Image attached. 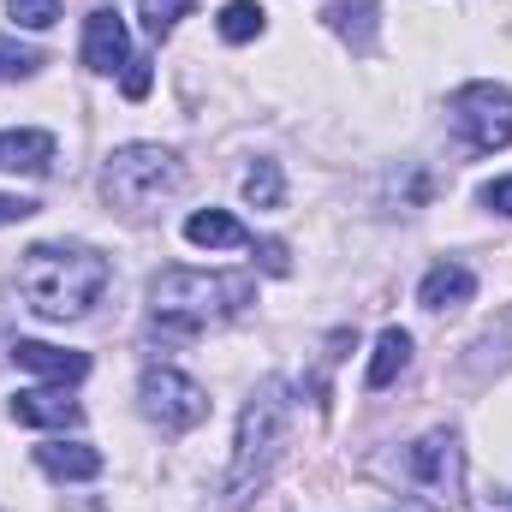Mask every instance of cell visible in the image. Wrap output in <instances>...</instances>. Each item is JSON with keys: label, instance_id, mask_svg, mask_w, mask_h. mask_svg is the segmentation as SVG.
<instances>
[{"label": "cell", "instance_id": "cell-26", "mask_svg": "<svg viewBox=\"0 0 512 512\" xmlns=\"http://www.w3.org/2000/svg\"><path fill=\"white\" fill-rule=\"evenodd\" d=\"M501 507H512V489H507V495H501Z\"/></svg>", "mask_w": 512, "mask_h": 512}, {"label": "cell", "instance_id": "cell-25", "mask_svg": "<svg viewBox=\"0 0 512 512\" xmlns=\"http://www.w3.org/2000/svg\"><path fill=\"white\" fill-rule=\"evenodd\" d=\"M36 215V203L30 197H0V227H12V221H30Z\"/></svg>", "mask_w": 512, "mask_h": 512}, {"label": "cell", "instance_id": "cell-1", "mask_svg": "<svg viewBox=\"0 0 512 512\" xmlns=\"http://www.w3.org/2000/svg\"><path fill=\"white\" fill-rule=\"evenodd\" d=\"M108 280H114L108 256L90 245H30L18 262V292L48 322H78L108 292Z\"/></svg>", "mask_w": 512, "mask_h": 512}, {"label": "cell", "instance_id": "cell-6", "mask_svg": "<svg viewBox=\"0 0 512 512\" xmlns=\"http://www.w3.org/2000/svg\"><path fill=\"white\" fill-rule=\"evenodd\" d=\"M405 477H411L423 495H435V501H459V489H465L459 435H453V429H435V435H423L417 447H405Z\"/></svg>", "mask_w": 512, "mask_h": 512}, {"label": "cell", "instance_id": "cell-3", "mask_svg": "<svg viewBox=\"0 0 512 512\" xmlns=\"http://www.w3.org/2000/svg\"><path fill=\"white\" fill-rule=\"evenodd\" d=\"M251 304V280L245 274H203V268H167L149 286V310L155 328L167 334H197L209 322H227Z\"/></svg>", "mask_w": 512, "mask_h": 512}, {"label": "cell", "instance_id": "cell-16", "mask_svg": "<svg viewBox=\"0 0 512 512\" xmlns=\"http://www.w3.org/2000/svg\"><path fill=\"white\" fill-rule=\"evenodd\" d=\"M405 364H411V334L405 328H382V340H376V358H370V376L364 382L376 387H393L399 376H405Z\"/></svg>", "mask_w": 512, "mask_h": 512}, {"label": "cell", "instance_id": "cell-8", "mask_svg": "<svg viewBox=\"0 0 512 512\" xmlns=\"http://www.w3.org/2000/svg\"><path fill=\"white\" fill-rule=\"evenodd\" d=\"M131 54H126V18L114 12V6H96L90 18H84V66L90 72H120Z\"/></svg>", "mask_w": 512, "mask_h": 512}, {"label": "cell", "instance_id": "cell-13", "mask_svg": "<svg viewBox=\"0 0 512 512\" xmlns=\"http://www.w3.org/2000/svg\"><path fill=\"white\" fill-rule=\"evenodd\" d=\"M54 167V137L48 131H0V173H48Z\"/></svg>", "mask_w": 512, "mask_h": 512}, {"label": "cell", "instance_id": "cell-11", "mask_svg": "<svg viewBox=\"0 0 512 512\" xmlns=\"http://www.w3.org/2000/svg\"><path fill=\"white\" fill-rule=\"evenodd\" d=\"M36 465L54 483H90V477H102V453L90 441H42L36 447Z\"/></svg>", "mask_w": 512, "mask_h": 512}, {"label": "cell", "instance_id": "cell-17", "mask_svg": "<svg viewBox=\"0 0 512 512\" xmlns=\"http://www.w3.org/2000/svg\"><path fill=\"white\" fill-rule=\"evenodd\" d=\"M245 203H251V209H280V203H286L280 161H251V173H245Z\"/></svg>", "mask_w": 512, "mask_h": 512}, {"label": "cell", "instance_id": "cell-4", "mask_svg": "<svg viewBox=\"0 0 512 512\" xmlns=\"http://www.w3.org/2000/svg\"><path fill=\"white\" fill-rule=\"evenodd\" d=\"M179 179H185V167H179V155L161 149V143H126V149H114L108 167H102V191H108V203H120V209H149V203H161L167 191H179Z\"/></svg>", "mask_w": 512, "mask_h": 512}, {"label": "cell", "instance_id": "cell-5", "mask_svg": "<svg viewBox=\"0 0 512 512\" xmlns=\"http://www.w3.org/2000/svg\"><path fill=\"white\" fill-rule=\"evenodd\" d=\"M447 114H453V131L465 137L471 155H495V149L512 143V90L507 84H465V90H453Z\"/></svg>", "mask_w": 512, "mask_h": 512}, {"label": "cell", "instance_id": "cell-9", "mask_svg": "<svg viewBox=\"0 0 512 512\" xmlns=\"http://www.w3.org/2000/svg\"><path fill=\"white\" fill-rule=\"evenodd\" d=\"M12 364L30 370V376H48L60 387L90 376V352H66V346H48V340H12Z\"/></svg>", "mask_w": 512, "mask_h": 512}, {"label": "cell", "instance_id": "cell-23", "mask_svg": "<svg viewBox=\"0 0 512 512\" xmlns=\"http://www.w3.org/2000/svg\"><path fill=\"white\" fill-rule=\"evenodd\" d=\"M256 256H262V268H268V274H292V256H286V245H280V239H262V245H256Z\"/></svg>", "mask_w": 512, "mask_h": 512}, {"label": "cell", "instance_id": "cell-10", "mask_svg": "<svg viewBox=\"0 0 512 512\" xmlns=\"http://www.w3.org/2000/svg\"><path fill=\"white\" fill-rule=\"evenodd\" d=\"M477 298V274L465 268V262H435L429 274H423V286H417V304L423 310H459V304H471Z\"/></svg>", "mask_w": 512, "mask_h": 512}, {"label": "cell", "instance_id": "cell-18", "mask_svg": "<svg viewBox=\"0 0 512 512\" xmlns=\"http://www.w3.org/2000/svg\"><path fill=\"white\" fill-rule=\"evenodd\" d=\"M215 30H221V42H256L262 36V6L256 0H227Z\"/></svg>", "mask_w": 512, "mask_h": 512}, {"label": "cell", "instance_id": "cell-20", "mask_svg": "<svg viewBox=\"0 0 512 512\" xmlns=\"http://www.w3.org/2000/svg\"><path fill=\"white\" fill-rule=\"evenodd\" d=\"M191 12V0H137V18L149 36H173V24Z\"/></svg>", "mask_w": 512, "mask_h": 512}, {"label": "cell", "instance_id": "cell-2", "mask_svg": "<svg viewBox=\"0 0 512 512\" xmlns=\"http://www.w3.org/2000/svg\"><path fill=\"white\" fill-rule=\"evenodd\" d=\"M286 429H292V387L280 382V376H268V382L245 399V411H239L233 471H227V483H221L227 507H239L245 495H256V489L268 483V471H274V459H280V447H286Z\"/></svg>", "mask_w": 512, "mask_h": 512}, {"label": "cell", "instance_id": "cell-7", "mask_svg": "<svg viewBox=\"0 0 512 512\" xmlns=\"http://www.w3.org/2000/svg\"><path fill=\"white\" fill-rule=\"evenodd\" d=\"M137 399H143V411L161 423V429H197L203 417H209V393L191 382V376H179V370H143V387H137Z\"/></svg>", "mask_w": 512, "mask_h": 512}, {"label": "cell", "instance_id": "cell-12", "mask_svg": "<svg viewBox=\"0 0 512 512\" xmlns=\"http://www.w3.org/2000/svg\"><path fill=\"white\" fill-rule=\"evenodd\" d=\"M12 417L30 429H66V423H78V399H66V387H30L12 399Z\"/></svg>", "mask_w": 512, "mask_h": 512}, {"label": "cell", "instance_id": "cell-14", "mask_svg": "<svg viewBox=\"0 0 512 512\" xmlns=\"http://www.w3.org/2000/svg\"><path fill=\"white\" fill-rule=\"evenodd\" d=\"M185 239L197 245V251H251L256 239L227 215V209H197L191 221H185Z\"/></svg>", "mask_w": 512, "mask_h": 512}, {"label": "cell", "instance_id": "cell-21", "mask_svg": "<svg viewBox=\"0 0 512 512\" xmlns=\"http://www.w3.org/2000/svg\"><path fill=\"white\" fill-rule=\"evenodd\" d=\"M6 12H12L24 30H48V24H60V0H6Z\"/></svg>", "mask_w": 512, "mask_h": 512}, {"label": "cell", "instance_id": "cell-19", "mask_svg": "<svg viewBox=\"0 0 512 512\" xmlns=\"http://www.w3.org/2000/svg\"><path fill=\"white\" fill-rule=\"evenodd\" d=\"M36 66H42V48H30V42H18V36H0V84L30 78Z\"/></svg>", "mask_w": 512, "mask_h": 512}, {"label": "cell", "instance_id": "cell-22", "mask_svg": "<svg viewBox=\"0 0 512 512\" xmlns=\"http://www.w3.org/2000/svg\"><path fill=\"white\" fill-rule=\"evenodd\" d=\"M149 84H155L149 60H126V96H131V102H143V96H149Z\"/></svg>", "mask_w": 512, "mask_h": 512}, {"label": "cell", "instance_id": "cell-15", "mask_svg": "<svg viewBox=\"0 0 512 512\" xmlns=\"http://www.w3.org/2000/svg\"><path fill=\"white\" fill-rule=\"evenodd\" d=\"M376 12H382V0H334L328 6V30L340 42H352V54H370L376 48Z\"/></svg>", "mask_w": 512, "mask_h": 512}, {"label": "cell", "instance_id": "cell-24", "mask_svg": "<svg viewBox=\"0 0 512 512\" xmlns=\"http://www.w3.org/2000/svg\"><path fill=\"white\" fill-rule=\"evenodd\" d=\"M483 203H489V209H501V215H512V173L483 185Z\"/></svg>", "mask_w": 512, "mask_h": 512}]
</instances>
